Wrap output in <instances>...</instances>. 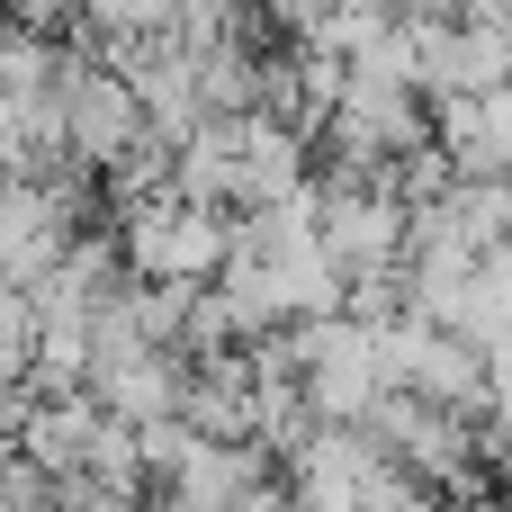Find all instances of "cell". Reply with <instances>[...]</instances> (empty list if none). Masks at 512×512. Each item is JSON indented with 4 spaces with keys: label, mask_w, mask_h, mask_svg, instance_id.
<instances>
[{
    "label": "cell",
    "mask_w": 512,
    "mask_h": 512,
    "mask_svg": "<svg viewBox=\"0 0 512 512\" xmlns=\"http://www.w3.org/2000/svg\"><path fill=\"white\" fill-rule=\"evenodd\" d=\"M324 9H342V18H405L414 0H324Z\"/></svg>",
    "instance_id": "cell-7"
},
{
    "label": "cell",
    "mask_w": 512,
    "mask_h": 512,
    "mask_svg": "<svg viewBox=\"0 0 512 512\" xmlns=\"http://www.w3.org/2000/svg\"><path fill=\"white\" fill-rule=\"evenodd\" d=\"M135 512H198V504H180V495H162V504H135Z\"/></svg>",
    "instance_id": "cell-8"
},
{
    "label": "cell",
    "mask_w": 512,
    "mask_h": 512,
    "mask_svg": "<svg viewBox=\"0 0 512 512\" xmlns=\"http://www.w3.org/2000/svg\"><path fill=\"white\" fill-rule=\"evenodd\" d=\"M117 261H126V279H216V261H225V216L180 207V198H153V207L126 216Z\"/></svg>",
    "instance_id": "cell-1"
},
{
    "label": "cell",
    "mask_w": 512,
    "mask_h": 512,
    "mask_svg": "<svg viewBox=\"0 0 512 512\" xmlns=\"http://www.w3.org/2000/svg\"><path fill=\"white\" fill-rule=\"evenodd\" d=\"M252 477H270V450L261 441H189V459L162 477V495H180V504H198V512H225Z\"/></svg>",
    "instance_id": "cell-3"
},
{
    "label": "cell",
    "mask_w": 512,
    "mask_h": 512,
    "mask_svg": "<svg viewBox=\"0 0 512 512\" xmlns=\"http://www.w3.org/2000/svg\"><path fill=\"white\" fill-rule=\"evenodd\" d=\"M81 18V0H9V27H36V36H63Z\"/></svg>",
    "instance_id": "cell-4"
},
{
    "label": "cell",
    "mask_w": 512,
    "mask_h": 512,
    "mask_svg": "<svg viewBox=\"0 0 512 512\" xmlns=\"http://www.w3.org/2000/svg\"><path fill=\"white\" fill-rule=\"evenodd\" d=\"M261 18L297 36V27H315V18H324V0H261Z\"/></svg>",
    "instance_id": "cell-6"
},
{
    "label": "cell",
    "mask_w": 512,
    "mask_h": 512,
    "mask_svg": "<svg viewBox=\"0 0 512 512\" xmlns=\"http://www.w3.org/2000/svg\"><path fill=\"white\" fill-rule=\"evenodd\" d=\"M225 512H297V504H288V486H279V468H270V477H252Z\"/></svg>",
    "instance_id": "cell-5"
},
{
    "label": "cell",
    "mask_w": 512,
    "mask_h": 512,
    "mask_svg": "<svg viewBox=\"0 0 512 512\" xmlns=\"http://www.w3.org/2000/svg\"><path fill=\"white\" fill-rule=\"evenodd\" d=\"M423 117H432V153L459 180H504V162H512V99L504 90H450Z\"/></svg>",
    "instance_id": "cell-2"
}]
</instances>
